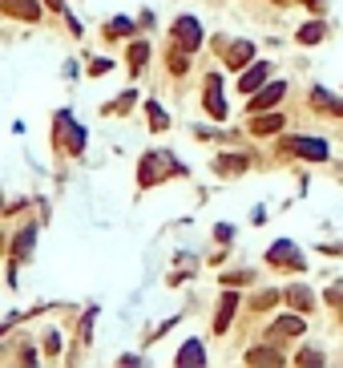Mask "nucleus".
<instances>
[{
  "instance_id": "b1692460",
  "label": "nucleus",
  "mask_w": 343,
  "mask_h": 368,
  "mask_svg": "<svg viewBox=\"0 0 343 368\" xmlns=\"http://www.w3.org/2000/svg\"><path fill=\"white\" fill-rule=\"evenodd\" d=\"M146 110H149V126H154V130H166V126H170V122H166V114H162V105L149 102Z\"/></svg>"
},
{
  "instance_id": "20e7f679",
  "label": "nucleus",
  "mask_w": 343,
  "mask_h": 368,
  "mask_svg": "<svg viewBox=\"0 0 343 368\" xmlns=\"http://www.w3.org/2000/svg\"><path fill=\"white\" fill-rule=\"evenodd\" d=\"M267 259L275 267H291V271H303V259H299V251H295V243H287V239H279L275 247L267 251Z\"/></svg>"
},
{
  "instance_id": "ddd939ff",
  "label": "nucleus",
  "mask_w": 343,
  "mask_h": 368,
  "mask_svg": "<svg viewBox=\"0 0 343 368\" xmlns=\"http://www.w3.org/2000/svg\"><path fill=\"white\" fill-rule=\"evenodd\" d=\"M299 332H303V320H299V316H283V320H275L270 336H299Z\"/></svg>"
},
{
  "instance_id": "5701e85b",
  "label": "nucleus",
  "mask_w": 343,
  "mask_h": 368,
  "mask_svg": "<svg viewBox=\"0 0 343 368\" xmlns=\"http://www.w3.org/2000/svg\"><path fill=\"white\" fill-rule=\"evenodd\" d=\"M130 33H134V25H130V21H122V16L105 25V37H130Z\"/></svg>"
},
{
  "instance_id": "9b49d317",
  "label": "nucleus",
  "mask_w": 343,
  "mask_h": 368,
  "mask_svg": "<svg viewBox=\"0 0 343 368\" xmlns=\"http://www.w3.org/2000/svg\"><path fill=\"white\" fill-rule=\"evenodd\" d=\"M243 170H246L243 154H222V158H214V174H243Z\"/></svg>"
},
{
  "instance_id": "bb28decb",
  "label": "nucleus",
  "mask_w": 343,
  "mask_h": 368,
  "mask_svg": "<svg viewBox=\"0 0 343 368\" xmlns=\"http://www.w3.org/2000/svg\"><path fill=\"white\" fill-rule=\"evenodd\" d=\"M275 300H279V295H275V292H263V295H258V300H255V307H270V304H275Z\"/></svg>"
},
{
  "instance_id": "f257e3e1",
  "label": "nucleus",
  "mask_w": 343,
  "mask_h": 368,
  "mask_svg": "<svg viewBox=\"0 0 343 368\" xmlns=\"http://www.w3.org/2000/svg\"><path fill=\"white\" fill-rule=\"evenodd\" d=\"M166 174H186V166L178 162V158H170V154H146L142 158V186L146 182H158V178Z\"/></svg>"
},
{
  "instance_id": "cd10ccee",
  "label": "nucleus",
  "mask_w": 343,
  "mask_h": 368,
  "mask_svg": "<svg viewBox=\"0 0 343 368\" xmlns=\"http://www.w3.org/2000/svg\"><path fill=\"white\" fill-rule=\"evenodd\" d=\"M57 348H61V340H57V336H45V352L53 356V352H57Z\"/></svg>"
},
{
  "instance_id": "4468645a",
  "label": "nucleus",
  "mask_w": 343,
  "mask_h": 368,
  "mask_svg": "<svg viewBox=\"0 0 343 368\" xmlns=\"http://www.w3.org/2000/svg\"><path fill=\"white\" fill-rule=\"evenodd\" d=\"M287 300H291L295 312H311V304H315V295L307 292V288H287Z\"/></svg>"
},
{
  "instance_id": "a878e982",
  "label": "nucleus",
  "mask_w": 343,
  "mask_h": 368,
  "mask_svg": "<svg viewBox=\"0 0 343 368\" xmlns=\"http://www.w3.org/2000/svg\"><path fill=\"white\" fill-rule=\"evenodd\" d=\"M299 364H323V356L319 352H299Z\"/></svg>"
},
{
  "instance_id": "1a4fd4ad",
  "label": "nucleus",
  "mask_w": 343,
  "mask_h": 368,
  "mask_svg": "<svg viewBox=\"0 0 343 368\" xmlns=\"http://www.w3.org/2000/svg\"><path fill=\"white\" fill-rule=\"evenodd\" d=\"M234 307H238V295H234V292H226V295H222V304H218V320H214V332H218V336H222L226 328H231Z\"/></svg>"
},
{
  "instance_id": "0eeeda50",
  "label": "nucleus",
  "mask_w": 343,
  "mask_h": 368,
  "mask_svg": "<svg viewBox=\"0 0 343 368\" xmlns=\"http://www.w3.org/2000/svg\"><path fill=\"white\" fill-rule=\"evenodd\" d=\"M267 73H270V65H250V69H246L243 77H238V89H243V93H255V89H263V81H267Z\"/></svg>"
},
{
  "instance_id": "f8f14e48",
  "label": "nucleus",
  "mask_w": 343,
  "mask_h": 368,
  "mask_svg": "<svg viewBox=\"0 0 343 368\" xmlns=\"http://www.w3.org/2000/svg\"><path fill=\"white\" fill-rule=\"evenodd\" d=\"M283 130V117L279 114H263L250 122V134H258V138H267V134H279Z\"/></svg>"
},
{
  "instance_id": "a211bd4d",
  "label": "nucleus",
  "mask_w": 343,
  "mask_h": 368,
  "mask_svg": "<svg viewBox=\"0 0 343 368\" xmlns=\"http://www.w3.org/2000/svg\"><path fill=\"white\" fill-rule=\"evenodd\" d=\"M246 364H275L279 368V352H270V348H250V352H246Z\"/></svg>"
},
{
  "instance_id": "dca6fc26",
  "label": "nucleus",
  "mask_w": 343,
  "mask_h": 368,
  "mask_svg": "<svg viewBox=\"0 0 343 368\" xmlns=\"http://www.w3.org/2000/svg\"><path fill=\"white\" fill-rule=\"evenodd\" d=\"M250 57H255V45H250V41H238V49H231V57H226V61H231L234 69H243Z\"/></svg>"
},
{
  "instance_id": "412c9836",
  "label": "nucleus",
  "mask_w": 343,
  "mask_h": 368,
  "mask_svg": "<svg viewBox=\"0 0 343 368\" xmlns=\"http://www.w3.org/2000/svg\"><path fill=\"white\" fill-rule=\"evenodd\" d=\"M13 13L25 16V21H37V16H41V4H37V0H13Z\"/></svg>"
},
{
  "instance_id": "393cba45",
  "label": "nucleus",
  "mask_w": 343,
  "mask_h": 368,
  "mask_svg": "<svg viewBox=\"0 0 343 368\" xmlns=\"http://www.w3.org/2000/svg\"><path fill=\"white\" fill-rule=\"evenodd\" d=\"M130 105H134V93H122L117 98V114H130Z\"/></svg>"
},
{
  "instance_id": "c85d7f7f",
  "label": "nucleus",
  "mask_w": 343,
  "mask_h": 368,
  "mask_svg": "<svg viewBox=\"0 0 343 368\" xmlns=\"http://www.w3.org/2000/svg\"><path fill=\"white\" fill-rule=\"evenodd\" d=\"M45 4H49L53 13H65V0H45Z\"/></svg>"
},
{
  "instance_id": "2eb2a0df",
  "label": "nucleus",
  "mask_w": 343,
  "mask_h": 368,
  "mask_svg": "<svg viewBox=\"0 0 343 368\" xmlns=\"http://www.w3.org/2000/svg\"><path fill=\"white\" fill-rule=\"evenodd\" d=\"M202 360H206V352H202V344L198 340H190L182 352H178V364H202Z\"/></svg>"
},
{
  "instance_id": "9d476101",
  "label": "nucleus",
  "mask_w": 343,
  "mask_h": 368,
  "mask_svg": "<svg viewBox=\"0 0 343 368\" xmlns=\"http://www.w3.org/2000/svg\"><path fill=\"white\" fill-rule=\"evenodd\" d=\"M311 105H315L319 114H343V102L331 98L327 89H311Z\"/></svg>"
},
{
  "instance_id": "6e6552de",
  "label": "nucleus",
  "mask_w": 343,
  "mask_h": 368,
  "mask_svg": "<svg viewBox=\"0 0 343 368\" xmlns=\"http://www.w3.org/2000/svg\"><path fill=\"white\" fill-rule=\"evenodd\" d=\"M295 154H303L311 162H323V158H327V146L319 138H295Z\"/></svg>"
},
{
  "instance_id": "f03ea898",
  "label": "nucleus",
  "mask_w": 343,
  "mask_h": 368,
  "mask_svg": "<svg viewBox=\"0 0 343 368\" xmlns=\"http://www.w3.org/2000/svg\"><path fill=\"white\" fill-rule=\"evenodd\" d=\"M53 130H57V142H61L69 154H81V150H85V130L73 122V114H69V110H61V114H57Z\"/></svg>"
},
{
  "instance_id": "aec40b11",
  "label": "nucleus",
  "mask_w": 343,
  "mask_h": 368,
  "mask_svg": "<svg viewBox=\"0 0 343 368\" xmlns=\"http://www.w3.org/2000/svg\"><path fill=\"white\" fill-rule=\"evenodd\" d=\"M146 61H149V45H130V69H134V77L142 73Z\"/></svg>"
},
{
  "instance_id": "f3484780",
  "label": "nucleus",
  "mask_w": 343,
  "mask_h": 368,
  "mask_svg": "<svg viewBox=\"0 0 343 368\" xmlns=\"http://www.w3.org/2000/svg\"><path fill=\"white\" fill-rule=\"evenodd\" d=\"M323 37H327V28L319 25V21H311V25L299 28V45H315V41H323Z\"/></svg>"
},
{
  "instance_id": "6ab92c4d",
  "label": "nucleus",
  "mask_w": 343,
  "mask_h": 368,
  "mask_svg": "<svg viewBox=\"0 0 343 368\" xmlns=\"http://www.w3.org/2000/svg\"><path fill=\"white\" fill-rule=\"evenodd\" d=\"M33 239H37V231H33V227H25V231H21V239L13 243V255H16V259H25V255L33 251Z\"/></svg>"
},
{
  "instance_id": "4be33fe9",
  "label": "nucleus",
  "mask_w": 343,
  "mask_h": 368,
  "mask_svg": "<svg viewBox=\"0 0 343 368\" xmlns=\"http://www.w3.org/2000/svg\"><path fill=\"white\" fill-rule=\"evenodd\" d=\"M186 65H190V49L178 53V45H174V49H170V69H174V73H186Z\"/></svg>"
},
{
  "instance_id": "423d86ee",
  "label": "nucleus",
  "mask_w": 343,
  "mask_h": 368,
  "mask_svg": "<svg viewBox=\"0 0 343 368\" xmlns=\"http://www.w3.org/2000/svg\"><path fill=\"white\" fill-rule=\"evenodd\" d=\"M206 114L210 117H226V102H222V81L214 73H210L206 81Z\"/></svg>"
},
{
  "instance_id": "7ed1b4c3",
  "label": "nucleus",
  "mask_w": 343,
  "mask_h": 368,
  "mask_svg": "<svg viewBox=\"0 0 343 368\" xmlns=\"http://www.w3.org/2000/svg\"><path fill=\"white\" fill-rule=\"evenodd\" d=\"M174 41L190 53L202 49V25H198L194 16H178V21H174Z\"/></svg>"
},
{
  "instance_id": "39448f33",
  "label": "nucleus",
  "mask_w": 343,
  "mask_h": 368,
  "mask_svg": "<svg viewBox=\"0 0 343 368\" xmlns=\"http://www.w3.org/2000/svg\"><path fill=\"white\" fill-rule=\"evenodd\" d=\"M283 93H287V85H283V81L263 85V89H255V98H250V105H246V110H250V114H263V110H270V105L279 102Z\"/></svg>"
}]
</instances>
